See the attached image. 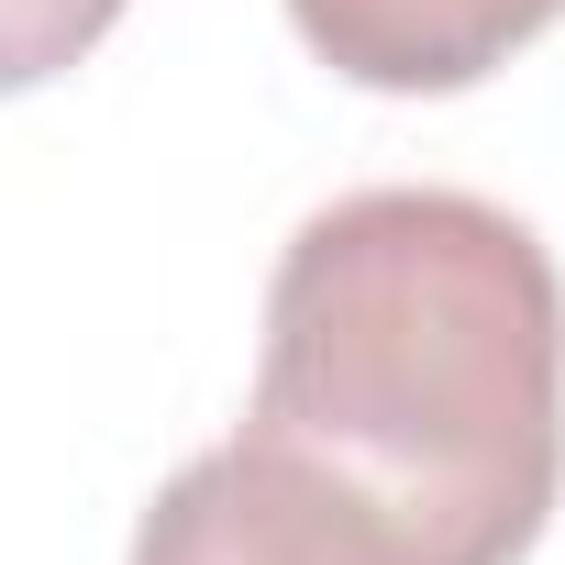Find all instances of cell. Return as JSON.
Segmentation results:
<instances>
[{
  "instance_id": "3957f363",
  "label": "cell",
  "mask_w": 565,
  "mask_h": 565,
  "mask_svg": "<svg viewBox=\"0 0 565 565\" xmlns=\"http://www.w3.org/2000/svg\"><path fill=\"white\" fill-rule=\"evenodd\" d=\"M122 12H134V0H0V100L67 78Z\"/></svg>"
},
{
  "instance_id": "6da1fadb",
  "label": "cell",
  "mask_w": 565,
  "mask_h": 565,
  "mask_svg": "<svg viewBox=\"0 0 565 565\" xmlns=\"http://www.w3.org/2000/svg\"><path fill=\"white\" fill-rule=\"evenodd\" d=\"M565 488V277L477 189H355L266 277L244 433L134 565H521Z\"/></svg>"
},
{
  "instance_id": "7a4b0ae2",
  "label": "cell",
  "mask_w": 565,
  "mask_h": 565,
  "mask_svg": "<svg viewBox=\"0 0 565 565\" xmlns=\"http://www.w3.org/2000/svg\"><path fill=\"white\" fill-rule=\"evenodd\" d=\"M300 45L388 100H444L499 78L543 23H565V0H289Z\"/></svg>"
}]
</instances>
